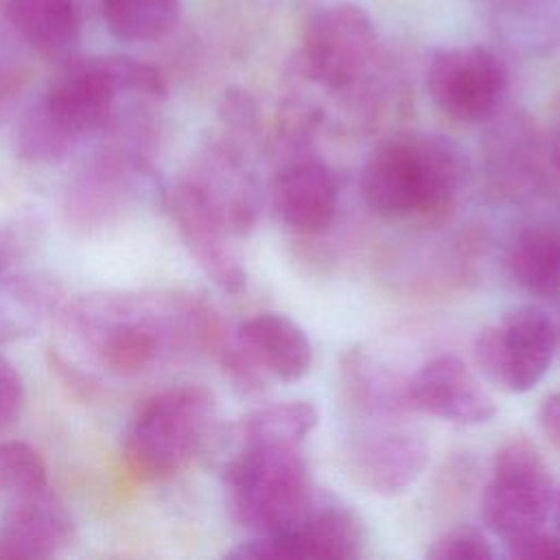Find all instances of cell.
Returning <instances> with one entry per match:
<instances>
[{
    "mask_svg": "<svg viewBox=\"0 0 560 560\" xmlns=\"http://www.w3.org/2000/svg\"><path fill=\"white\" fill-rule=\"evenodd\" d=\"M59 315L68 341L120 378L212 350L225 332L203 300L182 291L88 293L68 302Z\"/></svg>",
    "mask_w": 560,
    "mask_h": 560,
    "instance_id": "6da1fadb",
    "label": "cell"
},
{
    "mask_svg": "<svg viewBox=\"0 0 560 560\" xmlns=\"http://www.w3.org/2000/svg\"><path fill=\"white\" fill-rule=\"evenodd\" d=\"M131 96L162 101L166 79L160 68L122 55L74 61L24 112L20 140L37 160L57 164L81 138L107 133L125 114L122 98Z\"/></svg>",
    "mask_w": 560,
    "mask_h": 560,
    "instance_id": "7a4b0ae2",
    "label": "cell"
},
{
    "mask_svg": "<svg viewBox=\"0 0 560 560\" xmlns=\"http://www.w3.org/2000/svg\"><path fill=\"white\" fill-rule=\"evenodd\" d=\"M462 186L457 149L438 133L398 131L365 158L359 188L365 206L385 221L438 223Z\"/></svg>",
    "mask_w": 560,
    "mask_h": 560,
    "instance_id": "3957f363",
    "label": "cell"
},
{
    "mask_svg": "<svg viewBox=\"0 0 560 560\" xmlns=\"http://www.w3.org/2000/svg\"><path fill=\"white\" fill-rule=\"evenodd\" d=\"M223 488L232 518L256 536L291 529L315 501L300 446L289 444H241Z\"/></svg>",
    "mask_w": 560,
    "mask_h": 560,
    "instance_id": "277c9868",
    "label": "cell"
},
{
    "mask_svg": "<svg viewBox=\"0 0 560 560\" xmlns=\"http://www.w3.org/2000/svg\"><path fill=\"white\" fill-rule=\"evenodd\" d=\"M217 398L197 383L175 385L149 396L136 411L122 440L129 470L144 481L177 475L206 446Z\"/></svg>",
    "mask_w": 560,
    "mask_h": 560,
    "instance_id": "5b68a950",
    "label": "cell"
},
{
    "mask_svg": "<svg viewBox=\"0 0 560 560\" xmlns=\"http://www.w3.org/2000/svg\"><path fill=\"white\" fill-rule=\"evenodd\" d=\"M378 66V31L363 7L328 4L302 24L295 70L300 79L326 94L359 103L370 92Z\"/></svg>",
    "mask_w": 560,
    "mask_h": 560,
    "instance_id": "8992f818",
    "label": "cell"
},
{
    "mask_svg": "<svg viewBox=\"0 0 560 560\" xmlns=\"http://www.w3.org/2000/svg\"><path fill=\"white\" fill-rule=\"evenodd\" d=\"M556 488L551 472L532 442L514 438L492 457L481 492V518L503 540L540 529L551 514Z\"/></svg>",
    "mask_w": 560,
    "mask_h": 560,
    "instance_id": "52a82bcc",
    "label": "cell"
},
{
    "mask_svg": "<svg viewBox=\"0 0 560 560\" xmlns=\"http://www.w3.org/2000/svg\"><path fill=\"white\" fill-rule=\"evenodd\" d=\"M558 343L549 315L536 306H516L479 330L472 357L479 372L497 387L523 394L547 374Z\"/></svg>",
    "mask_w": 560,
    "mask_h": 560,
    "instance_id": "ba28073f",
    "label": "cell"
},
{
    "mask_svg": "<svg viewBox=\"0 0 560 560\" xmlns=\"http://www.w3.org/2000/svg\"><path fill=\"white\" fill-rule=\"evenodd\" d=\"M424 85L442 116L455 122H481L494 116L508 85V70L490 48L448 46L431 55Z\"/></svg>",
    "mask_w": 560,
    "mask_h": 560,
    "instance_id": "9c48e42d",
    "label": "cell"
},
{
    "mask_svg": "<svg viewBox=\"0 0 560 560\" xmlns=\"http://www.w3.org/2000/svg\"><path fill=\"white\" fill-rule=\"evenodd\" d=\"M365 422L343 444V468L368 492L396 497L424 470L429 459L427 438L420 429L394 418H365Z\"/></svg>",
    "mask_w": 560,
    "mask_h": 560,
    "instance_id": "30bf717a",
    "label": "cell"
},
{
    "mask_svg": "<svg viewBox=\"0 0 560 560\" xmlns=\"http://www.w3.org/2000/svg\"><path fill=\"white\" fill-rule=\"evenodd\" d=\"M245 144L225 133L210 138L190 160L182 182L225 228L236 236H247L260 214V190L247 168Z\"/></svg>",
    "mask_w": 560,
    "mask_h": 560,
    "instance_id": "8fae6325",
    "label": "cell"
},
{
    "mask_svg": "<svg viewBox=\"0 0 560 560\" xmlns=\"http://www.w3.org/2000/svg\"><path fill=\"white\" fill-rule=\"evenodd\" d=\"M363 525L339 503L313 501L306 514L287 532L256 536L230 551L243 560H350L361 553Z\"/></svg>",
    "mask_w": 560,
    "mask_h": 560,
    "instance_id": "7c38bea8",
    "label": "cell"
},
{
    "mask_svg": "<svg viewBox=\"0 0 560 560\" xmlns=\"http://www.w3.org/2000/svg\"><path fill=\"white\" fill-rule=\"evenodd\" d=\"M166 206L186 249L203 273L225 293H241L247 287V269L236 247V236L225 223L182 182H175L166 192Z\"/></svg>",
    "mask_w": 560,
    "mask_h": 560,
    "instance_id": "4fadbf2b",
    "label": "cell"
},
{
    "mask_svg": "<svg viewBox=\"0 0 560 560\" xmlns=\"http://www.w3.org/2000/svg\"><path fill=\"white\" fill-rule=\"evenodd\" d=\"M269 203L287 230L302 236L319 234L330 228L339 208L337 177L308 153L289 158L269 184Z\"/></svg>",
    "mask_w": 560,
    "mask_h": 560,
    "instance_id": "5bb4252c",
    "label": "cell"
},
{
    "mask_svg": "<svg viewBox=\"0 0 560 560\" xmlns=\"http://www.w3.org/2000/svg\"><path fill=\"white\" fill-rule=\"evenodd\" d=\"M413 411L455 424H483L494 418L497 405L481 381L457 357H435L407 381Z\"/></svg>",
    "mask_w": 560,
    "mask_h": 560,
    "instance_id": "9a60e30c",
    "label": "cell"
},
{
    "mask_svg": "<svg viewBox=\"0 0 560 560\" xmlns=\"http://www.w3.org/2000/svg\"><path fill=\"white\" fill-rule=\"evenodd\" d=\"M74 538L66 503L46 488L15 497L0 527V558H52Z\"/></svg>",
    "mask_w": 560,
    "mask_h": 560,
    "instance_id": "2e32d148",
    "label": "cell"
},
{
    "mask_svg": "<svg viewBox=\"0 0 560 560\" xmlns=\"http://www.w3.org/2000/svg\"><path fill=\"white\" fill-rule=\"evenodd\" d=\"M547 144L525 114L512 112L492 122L483 140V168L503 195H525L542 179Z\"/></svg>",
    "mask_w": 560,
    "mask_h": 560,
    "instance_id": "e0dca14e",
    "label": "cell"
},
{
    "mask_svg": "<svg viewBox=\"0 0 560 560\" xmlns=\"http://www.w3.org/2000/svg\"><path fill=\"white\" fill-rule=\"evenodd\" d=\"M234 339L267 378L291 383L311 370L313 348L306 332L280 313L247 317L234 330Z\"/></svg>",
    "mask_w": 560,
    "mask_h": 560,
    "instance_id": "ac0fdd59",
    "label": "cell"
},
{
    "mask_svg": "<svg viewBox=\"0 0 560 560\" xmlns=\"http://www.w3.org/2000/svg\"><path fill=\"white\" fill-rule=\"evenodd\" d=\"M409 376L396 374L389 365L365 350H348L339 361V387L348 409L361 418H400L411 413Z\"/></svg>",
    "mask_w": 560,
    "mask_h": 560,
    "instance_id": "d6986e66",
    "label": "cell"
},
{
    "mask_svg": "<svg viewBox=\"0 0 560 560\" xmlns=\"http://www.w3.org/2000/svg\"><path fill=\"white\" fill-rule=\"evenodd\" d=\"M475 7L516 52L538 55L560 44V0H475Z\"/></svg>",
    "mask_w": 560,
    "mask_h": 560,
    "instance_id": "ffe728a7",
    "label": "cell"
},
{
    "mask_svg": "<svg viewBox=\"0 0 560 560\" xmlns=\"http://www.w3.org/2000/svg\"><path fill=\"white\" fill-rule=\"evenodd\" d=\"M4 18L20 39L48 57H63L81 35L77 0H0Z\"/></svg>",
    "mask_w": 560,
    "mask_h": 560,
    "instance_id": "44dd1931",
    "label": "cell"
},
{
    "mask_svg": "<svg viewBox=\"0 0 560 560\" xmlns=\"http://www.w3.org/2000/svg\"><path fill=\"white\" fill-rule=\"evenodd\" d=\"M61 302L59 282L42 271L0 276V343L37 330Z\"/></svg>",
    "mask_w": 560,
    "mask_h": 560,
    "instance_id": "7402d4cb",
    "label": "cell"
},
{
    "mask_svg": "<svg viewBox=\"0 0 560 560\" xmlns=\"http://www.w3.org/2000/svg\"><path fill=\"white\" fill-rule=\"evenodd\" d=\"M505 267L510 278L529 295H560V228H523L508 247Z\"/></svg>",
    "mask_w": 560,
    "mask_h": 560,
    "instance_id": "603a6c76",
    "label": "cell"
},
{
    "mask_svg": "<svg viewBox=\"0 0 560 560\" xmlns=\"http://www.w3.org/2000/svg\"><path fill=\"white\" fill-rule=\"evenodd\" d=\"M107 31L120 42H155L168 35L182 13V0H98Z\"/></svg>",
    "mask_w": 560,
    "mask_h": 560,
    "instance_id": "cb8c5ba5",
    "label": "cell"
},
{
    "mask_svg": "<svg viewBox=\"0 0 560 560\" xmlns=\"http://www.w3.org/2000/svg\"><path fill=\"white\" fill-rule=\"evenodd\" d=\"M317 409L308 400H280L249 411L238 424L241 444L300 446L315 429Z\"/></svg>",
    "mask_w": 560,
    "mask_h": 560,
    "instance_id": "d4e9b609",
    "label": "cell"
},
{
    "mask_svg": "<svg viewBox=\"0 0 560 560\" xmlns=\"http://www.w3.org/2000/svg\"><path fill=\"white\" fill-rule=\"evenodd\" d=\"M324 125V109L304 96H287L273 120V142L289 158L308 153L319 127Z\"/></svg>",
    "mask_w": 560,
    "mask_h": 560,
    "instance_id": "484cf974",
    "label": "cell"
},
{
    "mask_svg": "<svg viewBox=\"0 0 560 560\" xmlns=\"http://www.w3.org/2000/svg\"><path fill=\"white\" fill-rule=\"evenodd\" d=\"M48 486L46 464L24 442H0V492L24 497Z\"/></svg>",
    "mask_w": 560,
    "mask_h": 560,
    "instance_id": "4316f807",
    "label": "cell"
},
{
    "mask_svg": "<svg viewBox=\"0 0 560 560\" xmlns=\"http://www.w3.org/2000/svg\"><path fill=\"white\" fill-rule=\"evenodd\" d=\"M24 48L26 44L4 18L0 4V109L7 107L28 81L31 70Z\"/></svg>",
    "mask_w": 560,
    "mask_h": 560,
    "instance_id": "83f0119b",
    "label": "cell"
},
{
    "mask_svg": "<svg viewBox=\"0 0 560 560\" xmlns=\"http://www.w3.org/2000/svg\"><path fill=\"white\" fill-rule=\"evenodd\" d=\"M427 558L431 560H490L494 551L486 536L472 527L448 529L438 536L427 549Z\"/></svg>",
    "mask_w": 560,
    "mask_h": 560,
    "instance_id": "f1b7e54d",
    "label": "cell"
},
{
    "mask_svg": "<svg viewBox=\"0 0 560 560\" xmlns=\"http://www.w3.org/2000/svg\"><path fill=\"white\" fill-rule=\"evenodd\" d=\"M24 396L26 394L20 370L0 352V431L20 418Z\"/></svg>",
    "mask_w": 560,
    "mask_h": 560,
    "instance_id": "f546056e",
    "label": "cell"
},
{
    "mask_svg": "<svg viewBox=\"0 0 560 560\" xmlns=\"http://www.w3.org/2000/svg\"><path fill=\"white\" fill-rule=\"evenodd\" d=\"M508 556L516 560H560V538L532 529L505 540Z\"/></svg>",
    "mask_w": 560,
    "mask_h": 560,
    "instance_id": "4dcf8cb0",
    "label": "cell"
},
{
    "mask_svg": "<svg viewBox=\"0 0 560 560\" xmlns=\"http://www.w3.org/2000/svg\"><path fill=\"white\" fill-rule=\"evenodd\" d=\"M538 424L547 440L560 448V392H551L540 400Z\"/></svg>",
    "mask_w": 560,
    "mask_h": 560,
    "instance_id": "1f68e13d",
    "label": "cell"
},
{
    "mask_svg": "<svg viewBox=\"0 0 560 560\" xmlns=\"http://www.w3.org/2000/svg\"><path fill=\"white\" fill-rule=\"evenodd\" d=\"M547 144V155L553 162V166L560 171V101L553 105L551 118H549V129L545 136Z\"/></svg>",
    "mask_w": 560,
    "mask_h": 560,
    "instance_id": "d6a6232c",
    "label": "cell"
},
{
    "mask_svg": "<svg viewBox=\"0 0 560 560\" xmlns=\"http://www.w3.org/2000/svg\"><path fill=\"white\" fill-rule=\"evenodd\" d=\"M18 260V245L13 241V236L0 228V276L7 273Z\"/></svg>",
    "mask_w": 560,
    "mask_h": 560,
    "instance_id": "836d02e7",
    "label": "cell"
},
{
    "mask_svg": "<svg viewBox=\"0 0 560 560\" xmlns=\"http://www.w3.org/2000/svg\"><path fill=\"white\" fill-rule=\"evenodd\" d=\"M553 508H556V521H558V529H560V490L556 492V499H553Z\"/></svg>",
    "mask_w": 560,
    "mask_h": 560,
    "instance_id": "e575fe53",
    "label": "cell"
}]
</instances>
